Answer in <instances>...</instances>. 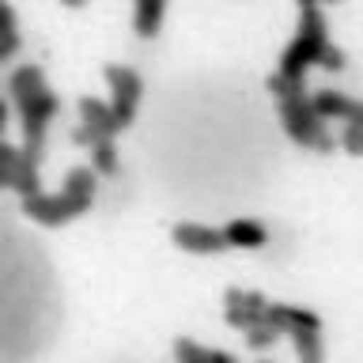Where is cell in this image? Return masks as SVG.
Segmentation results:
<instances>
[{
  "instance_id": "30bf717a",
  "label": "cell",
  "mask_w": 363,
  "mask_h": 363,
  "mask_svg": "<svg viewBox=\"0 0 363 363\" xmlns=\"http://www.w3.org/2000/svg\"><path fill=\"white\" fill-rule=\"evenodd\" d=\"M38 167H42V155H30V152H23V147H19V163H16V170H11V186H8V189H16L19 197L38 193V189H42Z\"/></svg>"
},
{
  "instance_id": "9c48e42d",
  "label": "cell",
  "mask_w": 363,
  "mask_h": 363,
  "mask_svg": "<svg viewBox=\"0 0 363 363\" xmlns=\"http://www.w3.org/2000/svg\"><path fill=\"white\" fill-rule=\"evenodd\" d=\"M265 322L277 329V333H291V329H318L314 311H303V306H291V303H269L265 306Z\"/></svg>"
},
{
  "instance_id": "7a4b0ae2",
  "label": "cell",
  "mask_w": 363,
  "mask_h": 363,
  "mask_svg": "<svg viewBox=\"0 0 363 363\" xmlns=\"http://www.w3.org/2000/svg\"><path fill=\"white\" fill-rule=\"evenodd\" d=\"M280 118H284V129H288V136L295 144L303 147H318V152H333V136H329L325 121L314 113L311 99L303 95H288L280 99Z\"/></svg>"
},
{
  "instance_id": "e0dca14e",
  "label": "cell",
  "mask_w": 363,
  "mask_h": 363,
  "mask_svg": "<svg viewBox=\"0 0 363 363\" xmlns=\"http://www.w3.org/2000/svg\"><path fill=\"white\" fill-rule=\"evenodd\" d=\"M118 167H121V155H118V147H113V140L91 144V170H95V174H118Z\"/></svg>"
},
{
  "instance_id": "ba28073f",
  "label": "cell",
  "mask_w": 363,
  "mask_h": 363,
  "mask_svg": "<svg viewBox=\"0 0 363 363\" xmlns=\"http://www.w3.org/2000/svg\"><path fill=\"white\" fill-rule=\"evenodd\" d=\"M61 197L72 204L76 216L91 212V204H95V170H91V167H72V170H68V178H65Z\"/></svg>"
},
{
  "instance_id": "f546056e",
  "label": "cell",
  "mask_w": 363,
  "mask_h": 363,
  "mask_svg": "<svg viewBox=\"0 0 363 363\" xmlns=\"http://www.w3.org/2000/svg\"><path fill=\"white\" fill-rule=\"evenodd\" d=\"M261 363H269V359H261Z\"/></svg>"
},
{
  "instance_id": "5b68a950",
  "label": "cell",
  "mask_w": 363,
  "mask_h": 363,
  "mask_svg": "<svg viewBox=\"0 0 363 363\" xmlns=\"http://www.w3.org/2000/svg\"><path fill=\"white\" fill-rule=\"evenodd\" d=\"M223 306H227V325L231 329H254L265 322V306L269 299L261 291H242V288H227L223 295Z\"/></svg>"
},
{
  "instance_id": "ac0fdd59",
  "label": "cell",
  "mask_w": 363,
  "mask_h": 363,
  "mask_svg": "<svg viewBox=\"0 0 363 363\" xmlns=\"http://www.w3.org/2000/svg\"><path fill=\"white\" fill-rule=\"evenodd\" d=\"M277 337H280V333H277V329H272L269 322H261V325H254V329H246V345H250V348H257V352H261V348H272V345H277Z\"/></svg>"
},
{
  "instance_id": "8fae6325",
  "label": "cell",
  "mask_w": 363,
  "mask_h": 363,
  "mask_svg": "<svg viewBox=\"0 0 363 363\" xmlns=\"http://www.w3.org/2000/svg\"><path fill=\"white\" fill-rule=\"evenodd\" d=\"M11 99H16V106H23V102L27 99H34L38 95V91H45L50 84H45V72L38 65H23V68H16V72H11Z\"/></svg>"
},
{
  "instance_id": "d6986e66",
  "label": "cell",
  "mask_w": 363,
  "mask_h": 363,
  "mask_svg": "<svg viewBox=\"0 0 363 363\" xmlns=\"http://www.w3.org/2000/svg\"><path fill=\"white\" fill-rule=\"evenodd\" d=\"M174 359L178 363H204V348L197 345V340L182 337V340H174Z\"/></svg>"
},
{
  "instance_id": "9a60e30c",
  "label": "cell",
  "mask_w": 363,
  "mask_h": 363,
  "mask_svg": "<svg viewBox=\"0 0 363 363\" xmlns=\"http://www.w3.org/2000/svg\"><path fill=\"white\" fill-rule=\"evenodd\" d=\"M19 53V30H16V11L8 8V0H0V61Z\"/></svg>"
},
{
  "instance_id": "603a6c76",
  "label": "cell",
  "mask_w": 363,
  "mask_h": 363,
  "mask_svg": "<svg viewBox=\"0 0 363 363\" xmlns=\"http://www.w3.org/2000/svg\"><path fill=\"white\" fill-rule=\"evenodd\" d=\"M16 163H19V147H11V144H4V140H0V167L16 170Z\"/></svg>"
},
{
  "instance_id": "44dd1931",
  "label": "cell",
  "mask_w": 363,
  "mask_h": 363,
  "mask_svg": "<svg viewBox=\"0 0 363 363\" xmlns=\"http://www.w3.org/2000/svg\"><path fill=\"white\" fill-rule=\"evenodd\" d=\"M269 91H272L277 99H288V95H299L303 84H291V79H284V76L277 72V76H269Z\"/></svg>"
},
{
  "instance_id": "4fadbf2b",
  "label": "cell",
  "mask_w": 363,
  "mask_h": 363,
  "mask_svg": "<svg viewBox=\"0 0 363 363\" xmlns=\"http://www.w3.org/2000/svg\"><path fill=\"white\" fill-rule=\"evenodd\" d=\"M223 238H227V246L257 250V246H265V227L254 223V220H231L223 227Z\"/></svg>"
},
{
  "instance_id": "d4e9b609",
  "label": "cell",
  "mask_w": 363,
  "mask_h": 363,
  "mask_svg": "<svg viewBox=\"0 0 363 363\" xmlns=\"http://www.w3.org/2000/svg\"><path fill=\"white\" fill-rule=\"evenodd\" d=\"M345 121H348V125H359V129H363V102H352V110H348Z\"/></svg>"
},
{
  "instance_id": "f1b7e54d",
  "label": "cell",
  "mask_w": 363,
  "mask_h": 363,
  "mask_svg": "<svg viewBox=\"0 0 363 363\" xmlns=\"http://www.w3.org/2000/svg\"><path fill=\"white\" fill-rule=\"evenodd\" d=\"M318 4H337V0H318Z\"/></svg>"
},
{
  "instance_id": "cb8c5ba5",
  "label": "cell",
  "mask_w": 363,
  "mask_h": 363,
  "mask_svg": "<svg viewBox=\"0 0 363 363\" xmlns=\"http://www.w3.org/2000/svg\"><path fill=\"white\" fill-rule=\"evenodd\" d=\"M204 363H238L231 352H220V348H204Z\"/></svg>"
},
{
  "instance_id": "6da1fadb",
  "label": "cell",
  "mask_w": 363,
  "mask_h": 363,
  "mask_svg": "<svg viewBox=\"0 0 363 363\" xmlns=\"http://www.w3.org/2000/svg\"><path fill=\"white\" fill-rule=\"evenodd\" d=\"M325 45H329L325 19H322V11H318V4L314 8H299V34H295L291 45L280 57V76L291 79V84H303L306 68L318 65V57H322Z\"/></svg>"
},
{
  "instance_id": "83f0119b",
  "label": "cell",
  "mask_w": 363,
  "mask_h": 363,
  "mask_svg": "<svg viewBox=\"0 0 363 363\" xmlns=\"http://www.w3.org/2000/svg\"><path fill=\"white\" fill-rule=\"evenodd\" d=\"M61 4H68V8H84L87 0H61Z\"/></svg>"
},
{
  "instance_id": "2e32d148",
  "label": "cell",
  "mask_w": 363,
  "mask_h": 363,
  "mask_svg": "<svg viewBox=\"0 0 363 363\" xmlns=\"http://www.w3.org/2000/svg\"><path fill=\"white\" fill-rule=\"evenodd\" d=\"M291 340H295V352H299L303 363H325V352H322V337H318V329H291Z\"/></svg>"
},
{
  "instance_id": "5bb4252c",
  "label": "cell",
  "mask_w": 363,
  "mask_h": 363,
  "mask_svg": "<svg viewBox=\"0 0 363 363\" xmlns=\"http://www.w3.org/2000/svg\"><path fill=\"white\" fill-rule=\"evenodd\" d=\"M311 106L322 121H345L348 110H352V99L340 95V91H318V95L311 99Z\"/></svg>"
},
{
  "instance_id": "ffe728a7",
  "label": "cell",
  "mask_w": 363,
  "mask_h": 363,
  "mask_svg": "<svg viewBox=\"0 0 363 363\" xmlns=\"http://www.w3.org/2000/svg\"><path fill=\"white\" fill-rule=\"evenodd\" d=\"M340 144H345L348 155H363V129H359V125H345V136H340Z\"/></svg>"
},
{
  "instance_id": "4316f807",
  "label": "cell",
  "mask_w": 363,
  "mask_h": 363,
  "mask_svg": "<svg viewBox=\"0 0 363 363\" xmlns=\"http://www.w3.org/2000/svg\"><path fill=\"white\" fill-rule=\"evenodd\" d=\"M8 186H11V170L0 167V189H8Z\"/></svg>"
},
{
  "instance_id": "52a82bcc",
  "label": "cell",
  "mask_w": 363,
  "mask_h": 363,
  "mask_svg": "<svg viewBox=\"0 0 363 363\" xmlns=\"http://www.w3.org/2000/svg\"><path fill=\"white\" fill-rule=\"evenodd\" d=\"M174 246L186 250V254H223L227 238H223V231L204 227V223H178L174 227Z\"/></svg>"
},
{
  "instance_id": "484cf974",
  "label": "cell",
  "mask_w": 363,
  "mask_h": 363,
  "mask_svg": "<svg viewBox=\"0 0 363 363\" xmlns=\"http://www.w3.org/2000/svg\"><path fill=\"white\" fill-rule=\"evenodd\" d=\"M4 125H8V102L0 99V136H4Z\"/></svg>"
},
{
  "instance_id": "3957f363",
  "label": "cell",
  "mask_w": 363,
  "mask_h": 363,
  "mask_svg": "<svg viewBox=\"0 0 363 363\" xmlns=\"http://www.w3.org/2000/svg\"><path fill=\"white\" fill-rule=\"evenodd\" d=\"M106 84L113 91V99H110L113 121H118V129H129L133 118H136V106H140V95H144V79L136 76V68H129V65H110Z\"/></svg>"
},
{
  "instance_id": "7402d4cb",
  "label": "cell",
  "mask_w": 363,
  "mask_h": 363,
  "mask_svg": "<svg viewBox=\"0 0 363 363\" xmlns=\"http://www.w3.org/2000/svg\"><path fill=\"white\" fill-rule=\"evenodd\" d=\"M318 65H322V68H329V72H340V68H345V53H340L337 45H325V50H322V57H318Z\"/></svg>"
},
{
  "instance_id": "8992f818",
  "label": "cell",
  "mask_w": 363,
  "mask_h": 363,
  "mask_svg": "<svg viewBox=\"0 0 363 363\" xmlns=\"http://www.w3.org/2000/svg\"><path fill=\"white\" fill-rule=\"evenodd\" d=\"M23 212L30 216L34 223H42V227H61L68 220H76V212H72V204H68L61 193H30V197H23Z\"/></svg>"
},
{
  "instance_id": "277c9868",
  "label": "cell",
  "mask_w": 363,
  "mask_h": 363,
  "mask_svg": "<svg viewBox=\"0 0 363 363\" xmlns=\"http://www.w3.org/2000/svg\"><path fill=\"white\" fill-rule=\"evenodd\" d=\"M113 133H121V129H118V121H113V113H110V102L91 99V95L79 99V129L72 133V140L91 147L95 140H113Z\"/></svg>"
},
{
  "instance_id": "7c38bea8",
  "label": "cell",
  "mask_w": 363,
  "mask_h": 363,
  "mask_svg": "<svg viewBox=\"0 0 363 363\" xmlns=\"http://www.w3.org/2000/svg\"><path fill=\"white\" fill-rule=\"evenodd\" d=\"M163 16H167V0H136V11H133L136 34L140 38H155L159 27H163Z\"/></svg>"
}]
</instances>
